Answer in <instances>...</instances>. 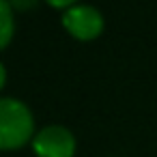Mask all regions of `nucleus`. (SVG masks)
Wrapping results in <instances>:
<instances>
[{"instance_id":"1","label":"nucleus","mask_w":157,"mask_h":157,"mask_svg":"<svg viewBox=\"0 0 157 157\" xmlns=\"http://www.w3.org/2000/svg\"><path fill=\"white\" fill-rule=\"evenodd\" d=\"M30 108L13 97H0V148H17L33 136Z\"/></svg>"},{"instance_id":"2","label":"nucleus","mask_w":157,"mask_h":157,"mask_svg":"<svg viewBox=\"0 0 157 157\" xmlns=\"http://www.w3.org/2000/svg\"><path fill=\"white\" fill-rule=\"evenodd\" d=\"M63 26L75 39H95L103 30V15L93 5H78V2H73L63 13Z\"/></svg>"},{"instance_id":"3","label":"nucleus","mask_w":157,"mask_h":157,"mask_svg":"<svg viewBox=\"0 0 157 157\" xmlns=\"http://www.w3.org/2000/svg\"><path fill=\"white\" fill-rule=\"evenodd\" d=\"M33 151L39 157H71L75 138L63 125H48L33 138Z\"/></svg>"},{"instance_id":"4","label":"nucleus","mask_w":157,"mask_h":157,"mask_svg":"<svg viewBox=\"0 0 157 157\" xmlns=\"http://www.w3.org/2000/svg\"><path fill=\"white\" fill-rule=\"evenodd\" d=\"M13 28H15V22H13V7L5 0H0V48H5L11 37H13Z\"/></svg>"},{"instance_id":"5","label":"nucleus","mask_w":157,"mask_h":157,"mask_svg":"<svg viewBox=\"0 0 157 157\" xmlns=\"http://www.w3.org/2000/svg\"><path fill=\"white\" fill-rule=\"evenodd\" d=\"M5 78H7V71H5V65L0 63V88H2V84H5Z\"/></svg>"}]
</instances>
